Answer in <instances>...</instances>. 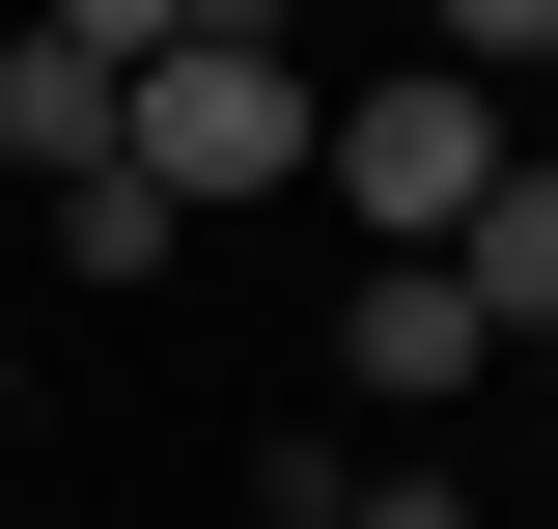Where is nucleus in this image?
I'll return each instance as SVG.
<instances>
[{
	"instance_id": "obj_1",
	"label": "nucleus",
	"mask_w": 558,
	"mask_h": 529,
	"mask_svg": "<svg viewBox=\"0 0 558 529\" xmlns=\"http://www.w3.org/2000/svg\"><path fill=\"white\" fill-rule=\"evenodd\" d=\"M307 112H336V84H307V28H196V57L112 84V168H140L168 223H223V196H307Z\"/></svg>"
},
{
	"instance_id": "obj_2",
	"label": "nucleus",
	"mask_w": 558,
	"mask_h": 529,
	"mask_svg": "<svg viewBox=\"0 0 558 529\" xmlns=\"http://www.w3.org/2000/svg\"><path fill=\"white\" fill-rule=\"evenodd\" d=\"M502 139H531L502 84H447V57H391V84H336V112H307V196H336L363 251H447V223L502 196Z\"/></svg>"
},
{
	"instance_id": "obj_3",
	"label": "nucleus",
	"mask_w": 558,
	"mask_h": 529,
	"mask_svg": "<svg viewBox=\"0 0 558 529\" xmlns=\"http://www.w3.org/2000/svg\"><path fill=\"white\" fill-rule=\"evenodd\" d=\"M447 391H502L475 279H447V251H363V307H336V418H447Z\"/></svg>"
},
{
	"instance_id": "obj_4",
	"label": "nucleus",
	"mask_w": 558,
	"mask_h": 529,
	"mask_svg": "<svg viewBox=\"0 0 558 529\" xmlns=\"http://www.w3.org/2000/svg\"><path fill=\"white\" fill-rule=\"evenodd\" d=\"M447 279H475V334H502V362H558V139H502V196L447 223Z\"/></svg>"
},
{
	"instance_id": "obj_5",
	"label": "nucleus",
	"mask_w": 558,
	"mask_h": 529,
	"mask_svg": "<svg viewBox=\"0 0 558 529\" xmlns=\"http://www.w3.org/2000/svg\"><path fill=\"white\" fill-rule=\"evenodd\" d=\"M0 168H28V196H57V168H112V57H84L57 0L0 28Z\"/></svg>"
},
{
	"instance_id": "obj_6",
	"label": "nucleus",
	"mask_w": 558,
	"mask_h": 529,
	"mask_svg": "<svg viewBox=\"0 0 558 529\" xmlns=\"http://www.w3.org/2000/svg\"><path fill=\"white\" fill-rule=\"evenodd\" d=\"M28 223H57V279H84V307H140V279H168V251H196V223H168V196H140V168H57V196H28Z\"/></svg>"
},
{
	"instance_id": "obj_7",
	"label": "nucleus",
	"mask_w": 558,
	"mask_h": 529,
	"mask_svg": "<svg viewBox=\"0 0 558 529\" xmlns=\"http://www.w3.org/2000/svg\"><path fill=\"white\" fill-rule=\"evenodd\" d=\"M336 529H475V502H447V473H363V502H336Z\"/></svg>"
},
{
	"instance_id": "obj_8",
	"label": "nucleus",
	"mask_w": 558,
	"mask_h": 529,
	"mask_svg": "<svg viewBox=\"0 0 558 529\" xmlns=\"http://www.w3.org/2000/svg\"><path fill=\"white\" fill-rule=\"evenodd\" d=\"M531 139H558V57H531Z\"/></svg>"
}]
</instances>
